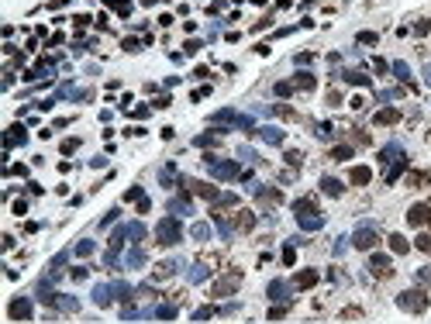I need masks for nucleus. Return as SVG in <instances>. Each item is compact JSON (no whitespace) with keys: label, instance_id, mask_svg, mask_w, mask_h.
<instances>
[{"label":"nucleus","instance_id":"1","mask_svg":"<svg viewBox=\"0 0 431 324\" xmlns=\"http://www.w3.org/2000/svg\"><path fill=\"white\" fill-rule=\"evenodd\" d=\"M293 214H297V224L304 231H321V224H324V217L314 211V200H297L293 204Z\"/></svg>","mask_w":431,"mask_h":324},{"label":"nucleus","instance_id":"2","mask_svg":"<svg viewBox=\"0 0 431 324\" xmlns=\"http://www.w3.org/2000/svg\"><path fill=\"white\" fill-rule=\"evenodd\" d=\"M204 162H207L214 179H242V165L238 162H221L217 156H204Z\"/></svg>","mask_w":431,"mask_h":324},{"label":"nucleus","instance_id":"3","mask_svg":"<svg viewBox=\"0 0 431 324\" xmlns=\"http://www.w3.org/2000/svg\"><path fill=\"white\" fill-rule=\"evenodd\" d=\"M397 307L407 311V314H421V311L428 307V293H425V290H404V293L397 297Z\"/></svg>","mask_w":431,"mask_h":324},{"label":"nucleus","instance_id":"4","mask_svg":"<svg viewBox=\"0 0 431 324\" xmlns=\"http://www.w3.org/2000/svg\"><path fill=\"white\" fill-rule=\"evenodd\" d=\"M352 245L362 248V252L376 248V245H379V231H376V224H366V221H362L359 228H356V235H352Z\"/></svg>","mask_w":431,"mask_h":324},{"label":"nucleus","instance_id":"5","mask_svg":"<svg viewBox=\"0 0 431 324\" xmlns=\"http://www.w3.org/2000/svg\"><path fill=\"white\" fill-rule=\"evenodd\" d=\"M155 238L162 245H176L183 238V228H180V221L176 217H166V221H159V228H155Z\"/></svg>","mask_w":431,"mask_h":324},{"label":"nucleus","instance_id":"6","mask_svg":"<svg viewBox=\"0 0 431 324\" xmlns=\"http://www.w3.org/2000/svg\"><path fill=\"white\" fill-rule=\"evenodd\" d=\"M366 266H369V272H372V276H390V272H393V259H390V255H383V252H372Z\"/></svg>","mask_w":431,"mask_h":324},{"label":"nucleus","instance_id":"7","mask_svg":"<svg viewBox=\"0 0 431 324\" xmlns=\"http://www.w3.org/2000/svg\"><path fill=\"white\" fill-rule=\"evenodd\" d=\"M238 286H242V272H224L214 283V297H228V293H235Z\"/></svg>","mask_w":431,"mask_h":324},{"label":"nucleus","instance_id":"8","mask_svg":"<svg viewBox=\"0 0 431 324\" xmlns=\"http://www.w3.org/2000/svg\"><path fill=\"white\" fill-rule=\"evenodd\" d=\"M407 224H411V228H425V224H431V207L428 204H414V207L407 211Z\"/></svg>","mask_w":431,"mask_h":324},{"label":"nucleus","instance_id":"9","mask_svg":"<svg viewBox=\"0 0 431 324\" xmlns=\"http://www.w3.org/2000/svg\"><path fill=\"white\" fill-rule=\"evenodd\" d=\"M7 314H10L14 321H28L35 311H31V300H28V297H14V300H10V307H7Z\"/></svg>","mask_w":431,"mask_h":324},{"label":"nucleus","instance_id":"10","mask_svg":"<svg viewBox=\"0 0 431 324\" xmlns=\"http://www.w3.org/2000/svg\"><path fill=\"white\" fill-rule=\"evenodd\" d=\"M214 124H238V128H252V117H245V114H235V110H221L211 117Z\"/></svg>","mask_w":431,"mask_h":324},{"label":"nucleus","instance_id":"11","mask_svg":"<svg viewBox=\"0 0 431 324\" xmlns=\"http://www.w3.org/2000/svg\"><path fill=\"white\" fill-rule=\"evenodd\" d=\"M293 290H297V286H290V283H283V279H273L266 293H269L276 304H290V293H293Z\"/></svg>","mask_w":431,"mask_h":324},{"label":"nucleus","instance_id":"12","mask_svg":"<svg viewBox=\"0 0 431 324\" xmlns=\"http://www.w3.org/2000/svg\"><path fill=\"white\" fill-rule=\"evenodd\" d=\"M24 142H28V124H10V128H7V138H3V149L24 145Z\"/></svg>","mask_w":431,"mask_h":324},{"label":"nucleus","instance_id":"13","mask_svg":"<svg viewBox=\"0 0 431 324\" xmlns=\"http://www.w3.org/2000/svg\"><path fill=\"white\" fill-rule=\"evenodd\" d=\"M183 186H186L190 193H197L200 200H214V197H217L214 186H211V183H200V179H183Z\"/></svg>","mask_w":431,"mask_h":324},{"label":"nucleus","instance_id":"14","mask_svg":"<svg viewBox=\"0 0 431 324\" xmlns=\"http://www.w3.org/2000/svg\"><path fill=\"white\" fill-rule=\"evenodd\" d=\"M114 297H118V293H114V283H100V286H93V304H97V307H111Z\"/></svg>","mask_w":431,"mask_h":324},{"label":"nucleus","instance_id":"15","mask_svg":"<svg viewBox=\"0 0 431 324\" xmlns=\"http://www.w3.org/2000/svg\"><path fill=\"white\" fill-rule=\"evenodd\" d=\"M317 279H321V272H317V269H300V272L293 276V286H297V290H310Z\"/></svg>","mask_w":431,"mask_h":324},{"label":"nucleus","instance_id":"16","mask_svg":"<svg viewBox=\"0 0 431 324\" xmlns=\"http://www.w3.org/2000/svg\"><path fill=\"white\" fill-rule=\"evenodd\" d=\"M255 138H262L266 145H283L287 135H283L280 128H269V124H266V128H255Z\"/></svg>","mask_w":431,"mask_h":324},{"label":"nucleus","instance_id":"17","mask_svg":"<svg viewBox=\"0 0 431 324\" xmlns=\"http://www.w3.org/2000/svg\"><path fill=\"white\" fill-rule=\"evenodd\" d=\"M180 269V262H173V259H166V262H159L155 266V272H152V279L155 283H166V279H173V272Z\"/></svg>","mask_w":431,"mask_h":324},{"label":"nucleus","instance_id":"18","mask_svg":"<svg viewBox=\"0 0 431 324\" xmlns=\"http://www.w3.org/2000/svg\"><path fill=\"white\" fill-rule=\"evenodd\" d=\"M321 190H324L328 197H342V193H345V183L335 179V176H321Z\"/></svg>","mask_w":431,"mask_h":324},{"label":"nucleus","instance_id":"19","mask_svg":"<svg viewBox=\"0 0 431 324\" xmlns=\"http://www.w3.org/2000/svg\"><path fill=\"white\" fill-rule=\"evenodd\" d=\"M255 197H259V204H266V207H273V204H280V200H283V193H280L276 186H262Z\"/></svg>","mask_w":431,"mask_h":324},{"label":"nucleus","instance_id":"20","mask_svg":"<svg viewBox=\"0 0 431 324\" xmlns=\"http://www.w3.org/2000/svg\"><path fill=\"white\" fill-rule=\"evenodd\" d=\"M404 165H407V159H404V156H400V159H393L390 165H386L383 179H386V183H397V179H400V172H404Z\"/></svg>","mask_w":431,"mask_h":324},{"label":"nucleus","instance_id":"21","mask_svg":"<svg viewBox=\"0 0 431 324\" xmlns=\"http://www.w3.org/2000/svg\"><path fill=\"white\" fill-rule=\"evenodd\" d=\"M349 179H352L356 186H366V183L372 179V172H369V165H352V172H349Z\"/></svg>","mask_w":431,"mask_h":324},{"label":"nucleus","instance_id":"22","mask_svg":"<svg viewBox=\"0 0 431 324\" xmlns=\"http://www.w3.org/2000/svg\"><path fill=\"white\" fill-rule=\"evenodd\" d=\"M169 214H193V204L186 197H173L169 200Z\"/></svg>","mask_w":431,"mask_h":324},{"label":"nucleus","instance_id":"23","mask_svg":"<svg viewBox=\"0 0 431 324\" xmlns=\"http://www.w3.org/2000/svg\"><path fill=\"white\" fill-rule=\"evenodd\" d=\"M390 248H393V255H407V252H411V242H407L404 235H390Z\"/></svg>","mask_w":431,"mask_h":324},{"label":"nucleus","instance_id":"24","mask_svg":"<svg viewBox=\"0 0 431 324\" xmlns=\"http://www.w3.org/2000/svg\"><path fill=\"white\" fill-rule=\"evenodd\" d=\"M290 83H293L297 90H314V86H317V80H314L310 73H297V76H293Z\"/></svg>","mask_w":431,"mask_h":324},{"label":"nucleus","instance_id":"25","mask_svg":"<svg viewBox=\"0 0 431 324\" xmlns=\"http://www.w3.org/2000/svg\"><path fill=\"white\" fill-rule=\"evenodd\" d=\"M393 76L400 83H407V86H414V80H411V66L407 62H393Z\"/></svg>","mask_w":431,"mask_h":324},{"label":"nucleus","instance_id":"26","mask_svg":"<svg viewBox=\"0 0 431 324\" xmlns=\"http://www.w3.org/2000/svg\"><path fill=\"white\" fill-rule=\"evenodd\" d=\"M397 121H400V110H393V107H386V110L376 114V124H397Z\"/></svg>","mask_w":431,"mask_h":324},{"label":"nucleus","instance_id":"27","mask_svg":"<svg viewBox=\"0 0 431 324\" xmlns=\"http://www.w3.org/2000/svg\"><path fill=\"white\" fill-rule=\"evenodd\" d=\"M207 272H211V269H207L204 262H197V266H190V276H186V279H190V283H204Z\"/></svg>","mask_w":431,"mask_h":324},{"label":"nucleus","instance_id":"28","mask_svg":"<svg viewBox=\"0 0 431 324\" xmlns=\"http://www.w3.org/2000/svg\"><path fill=\"white\" fill-rule=\"evenodd\" d=\"M217 142H221V135H217V131H207V135L193 138V145H197V149H211V145H217Z\"/></svg>","mask_w":431,"mask_h":324},{"label":"nucleus","instance_id":"29","mask_svg":"<svg viewBox=\"0 0 431 324\" xmlns=\"http://www.w3.org/2000/svg\"><path fill=\"white\" fill-rule=\"evenodd\" d=\"M93 248H97V245L90 242V238H79V242H76V248H72V252H76L79 259H86V255H93Z\"/></svg>","mask_w":431,"mask_h":324},{"label":"nucleus","instance_id":"30","mask_svg":"<svg viewBox=\"0 0 431 324\" xmlns=\"http://www.w3.org/2000/svg\"><path fill=\"white\" fill-rule=\"evenodd\" d=\"M238 228H242V231H252V228H255V214H252V211H242V214H238Z\"/></svg>","mask_w":431,"mask_h":324},{"label":"nucleus","instance_id":"31","mask_svg":"<svg viewBox=\"0 0 431 324\" xmlns=\"http://www.w3.org/2000/svg\"><path fill=\"white\" fill-rule=\"evenodd\" d=\"M342 76L352 83V86H366V83H369V76H366V73H356V69H345Z\"/></svg>","mask_w":431,"mask_h":324},{"label":"nucleus","instance_id":"32","mask_svg":"<svg viewBox=\"0 0 431 324\" xmlns=\"http://www.w3.org/2000/svg\"><path fill=\"white\" fill-rule=\"evenodd\" d=\"M190 235H193V238H197V242H207V238H211V228H207V224H200V221H197V224H193V228H190Z\"/></svg>","mask_w":431,"mask_h":324},{"label":"nucleus","instance_id":"33","mask_svg":"<svg viewBox=\"0 0 431 324\" xmlns=\"http://www.w3.org/2000/svg\"><path fill=\"white\" fill-rule=\"evenodd\" d=\"M331 159H338V162L352 159V145H335V149H331Z\"/></svg>","mask_w":431,"mask_h":324},{"label":"nucleus","instance_id":"34","mask_svg":"<svg viewBox=\"0 0 431 324\" xmlns=\"http://www.w3.org/2000/svg\"><path fill=\"white\" fill-rule=\"evenodd\" d=\"M142 262H145V252H142V248H131V252H128V266H131V269H138Z\"/></svg>","mask_w":431,"mask_h":324},{"label":"nucleus","instance_id":"35","mask_svg":"<svg viewBox=\"0 0 431 324\" xmlns=\"http://www.w3.org/2000/svg\"><path fill=\"white\" fill-rule=\"evenodd\" d=\"M111 7H114V10H118L121 17H128V14H131V0H114Z\"/></svg>","mask_w":431,"mask_h":324},{"label":"nucleus","instance_id":"36","mask_svg":"<svg viewBox=\"0 0 431 324\" xmlns=\"http://www.w3.org/2000/svg\"><path fill=\"white\" fill-rule=\"evenodd\" d=\"M214 221H217V235H221V238H231V231H235V228H231L224 217H214Z\"/></svg>","mask_w":431,"mask_h":324},{"label":"nucleus","instance_id":"37","mask_svg":"<svg viewBox=\"0 0 431 324\" xmlns=\"http://www.w3.org/2000/svg\"><path fill=\"white\" fill-rule=\"evenodd\" d=\"M128 235H131L135 242H142V238H145V228L138 224V221H131V224H128Z\"/></svg>","mask_w":431,"mask_h":324},{"label":"nucleus","instance_id":"38","mask_svg":"<svg viewBox=\"0 0 431 324\" xmlns=\"http://www.w3.org/2000/svg\"><path fill=\"white\" fill-rule=\"evenodd\" d=\"M414 248H421V252H428V255H431V235H428V231H425V235H418Z\"/></svg>","mask_w":431,"mask_h":324},{"label":"nucleus","instance_id":"39","mask_svg":"<svg viewBox=\"0 0 431 324\" xmlns=\"http://www.w3.org/2000/svg\"><path fill=\"white\" fill-rule=\"evenodd\" d=\"M293 262H297V248H293V242H290L287 248H283V266H293Z\"/></svg>","mask_w":431,"mask_h":324},{"label":"nucleus","instance_id":"40","mask_svg":"<svg viewBox=\"0 0 431 324\" xmlns=\"http://www.w3.org/2000/svg\"><path fill=\"white\" fill-rule=\"evenodd\" d=\"M407 179H411V186H421V183H428V179H431V172H411Z\"/></svg>","mask_w":431,"mask_h":324},{"label":"nucleus","instance_id":"41","mask_svg":"<svg viewBox=\"0 0 431 324\" xmlns=\"http://www.w3.org/2000/svg\"><path fill=\"white\" fill-rule=\"evenodd\" d=\"M293 90H297V86H293V83H276V97H290V93H293Z\"/></svg>","mask_w":431,"mask_h":324},{"label":"nucleus","instance_id":"42","mask_svg":"<svg viewBox=\"0 0 431 324\" xmlns=\"http://www.w3.org/2000/svg\"><path fill=\"white\" fill-rule=\"evenodd\" d=\"M155 318H166L169 321V318H176V307H166L162 304V307H155Z\"/></svg>","mask_w":431,"mask_h":324},{"label":"nucleus","instance_id":"43","mask_svg":"<svg viewBox=\"0 0 431 324\" xmlns=\"http://www.w3.org/2000/svg\"><path fill=\"white\" fill-rule=\"evenodd\" d=\"M287 162H290V165H300V162H304V152H300V149H290V152H287Z\"/></svg>","mask_w":431,"mask_h":324},{"label":"nucleus","instance_id":"44","mask_svg":"<svg viewBox=\"0 0 431 324\" xmlns=\"http://www.w3.org/2000/svg\"><path fill=\"white\" fill-rule=\"evenodd\" d=\"M428 31H431V21H428V17H421V21L414 24V35H428Z\"/></svg>","mask_w":431,"mask_h":324},{"label":"nucleus","instance_id":"45","mask_svg":"<svg viewBox=\"0 0 431 324\" xmlns=\"http://www.w3.org/2000/svg\"><path fill=\"white\" fill-rule=\"evenodd\" d=\"M238 156H242V159H248V162H255V165H259V156H255V152H252L248 145H242V149H238Z\"/></svg>","mask_w":431,"mask_h":324},{"label":"nucleus","instance_id":"46","mask_svg":"<svg viewBox=\"0 0 431 324\" xmlns=\"http://www.w3.org/2000/svg\"><path fill=\"white\" fill-rule=\"evenodd\" d=\"M86 276H90V272H86L83 266H76V269H69V279H76V283H83Z\"/></svg>","mask_w":431,"mask_h":324},{"label":"nucleus","instance_id":"47","mask_svg":"<svg viewBox=\"0 0 431 324\" xmlns=\"http://www.w3.org/2000/svg\"><path fill=\"white\" fill-rule=\"evenodd\" d=\"M76 149H79V138H66V142H62V156H69Z\"/></svg>","mask_w":431,"mask_h":324},{"label":"nucleus","instance_id":"48","mask_svg":"<svg viewBox=\"0 0 431 324\" xmlns=\"http://www.w3.org/2000/svg\"><path fill=\"white\" fill-rule=\"evenodd\" d=\"M207 318H214V311H211V307H200V311H193V321H207Z\"/></svg>","mask_w":431,"mask_h":324},{"label":"nucleus","instance_id":"49","mask_svg":"<svg viewBox=\"0 0 431 324\" xmlns=\"http://www.w3.org/2000/svg\"><path fill=\"white\" fill-rule=\"evenodd\" d=\"M280 318H287V304H283V307H273V311H269V321H280Z\"/></svg>","mask_w":431,"mask_h":324},{"label":"nucleus","instance_id":"50","mask_svg":"<svg viewBox=\"0 0 431 324\" xmlns=\"http://www.w3.org/2000/svg\"><path fill=\"white\" fill-rule=\"evenodd\" d=\"M359 42H362V45H376V31H362Z\"/></svg>","mask_w":431,"mask_h":324},{"label":"nucleus","instance_id":"51","mask_svg":"<svg viewBox=\"0 0 431 324\" xmlns=\"http://www.w3.org/2000/svg\"><path fill=\"white\" fill-rule=\"evenodd\" d=\"M342 318H345V321H356V318H362V311L359 307H349V311H342Z\"/></svg>","mask_w":431,"mask_h":324},{"label":"nucleus","instance_id":"52","mask_svg":"<svg viewBox=\"0 0 431 324\" xmlns=\"http://www.w3.org/2000/svg\"><path fill=\"white\" fill-rule=\"evenodd\" d=\"M235 204H238L235 193H224V197H221V207H235Z\"/></svg>","mask_w":431,"mask_h":324},{"label":"nucleus","instance_id":"53","mask_svg":"<svg viewBox=\"0 0 431 324\" xmlns=\"http://www.w3.org/2000/svg\"><path fill=\"white\" fill-rule=\"evenodd\" d=\"M135 204H138V214H145V211H148V207H152V200H148V197H138V200H135Z\"/></svg>","mask_w":431,"mask_h":324},{"label":"nucleus","instance_id":"54","mask_svg":"<svg viewBox=\"0 0 431 324\" xmlns=\"http://www.w3.org/2000/svg\"><path fill=\"white\" fill-rule=\"evenodd\" d=\"M310 59H314V55H310V52H297V66H307V62H310Z\"/></svg>","mask_w":431,"mask_h":324},{"label":"nucleus","instance_id":"55","mask_svg":"<svg viewBox=\"0 0 431 324\" xmlns=\"http://www.w3.org/2000/svg\"><path fill=\"white\" fill-rule=\"evenodd\" d=\"M138 197H142V186H131V190L124 193V200H138Z\"/></svg>","mask_w":431,"mask_h":324},{"label":"nucleus","instance_id":"56","mask_svg":"<svg viewBox=\"0 0 431 324\" xmlns=\"http://www.w3.org/2000/svg\"><path fill=\"white\" fill-rule=\"evenodd\" d=\"M128 114H131V117H148L152 110H148V107H135V110H128Z\"/></svg>","mask_w":431,"mask_h":324},{"label":"nucleus","instance_id":"57","mask_svg":"<svg viewBox=\"0 0 431 324\" xmlns=\"http://www.w3.org/2000/svg\"><path fill=\"white\" fill-rule=\"evenodd\" d=\"M138 45H142V42H138V38H124V49H128V52H135V49H138Z\"/></svg>","mask_w":431,"mask_h":324},{"label":"nucleus","instance_id":"58","mask_svg":"<svg viewBox=\"0 0 431 324\" xmlns=\"http://www.w3.org/2000/svg\"><path fill=\"white\" fill-rule=\"evenodd\" d=\"M28 211V200H14V214H24Z\"/></svg>","mask_w":431,"mask_h":324},{"label":"nucleus","instance_id":"59","mask_svg":"<svg viewBox=\"0 0 431 324\" xmlns=\"http://www.w3.org/2000/svg\"><path fill=\"white\" fill-rule=\"evenodd\" d=\"M111 221H118V211H111V214H107V217L100 221V228H111Z\"/></svg>","mask_w":431,"mask_h":324},{"label":"nucleus","instance_id":"60","mask_svg":"<svg viewBox=\"0 0 431 324\" xmlns=\"http://www.w3.org/2000/svg\"><path fill=\"white\" fill-rule=\"evenodd\" d=\"M418 279H421V283H431V266H428V269H421V272H418Z\"/></svg>","mask_w":431,"mask_h":324},{"label":"nucleus","instance_id":"61","mask_svg":"<svg viewBox=\"0 0 431 324\" xmlns=\"http://www.w3.org/2000/svg\"><path fill=\"white\" fill-rule=\"evenodd\" d=\"M421 76H425V83H428V86H431V62H428V66H425V69H421Z\"/></svg>","mask_w":431,"mask_h":324}]
</instances>
